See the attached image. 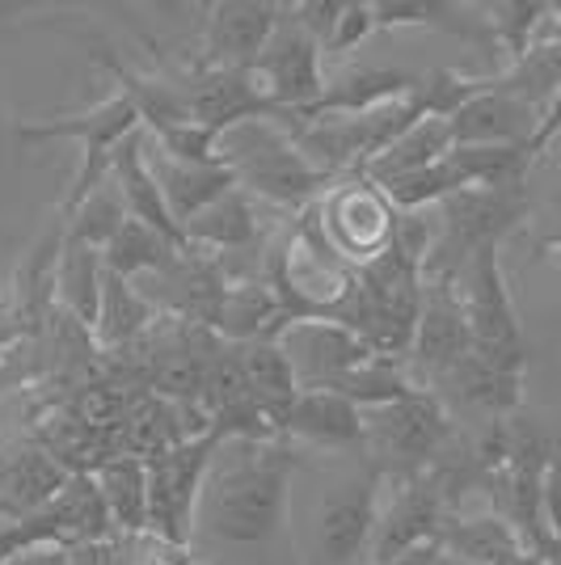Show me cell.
Returning a JSON list of instances; mask_svg holds the SVG:
<instances>
[{"mask_svg": "<svg viewBox=\"0 0 561 565\" xmlns=\"http://www.w3.org/2000/svg\"><path fill=\"white\" fill-rule=\"evenodd\" d=\"M296 469L287 439L220 444L199 494L190 557L199 565H300Z\"/></svg>", "mask_w": 561, "mask_h": 565, "instance_id": "6da1fadb", "label": "cell"}, {"mask_svg": "<svg viewBox=\"0 0 561 565\" xmlns=\"http://www.w3.org/2000/svg\"><path fill=\"white\" fill-rule=\"evenodd\" d=\"M389 477L363 451L317 456L300 451L296 469V544L300 565H372V536Z\"/></svg>", "mask_w": 561, "mask_h": 565, "instance_id": "7a4b0ae2", "label": "cell"}, {"mask_svg": "<svg viewBox=\"0 0 561 565\" xmlns=\"http://www.w3.org/2000/svg\"><path fill=\"white\" fill-rule=\"evenodd\" d=\"M220 161L236 173V186L250 199L279 207V212H308L326 199L334 178L308 161L279 122H245L220 140Z\"/></svg>", "mask_w": 561, "mask_h": 565, "instance_id": "3957f363", "label": "cell"}, {"mask_svg": "<svg viewBox=\"0 0 561 565\" xmlns=\"http://www.w3.org/2000/svg\"><path fill=\"white\" fill-rule=\"evenodd\" d=\"M532 199L523 186H465L435 207V249L426 275H456L477 249L502 245L528 220Z\"/></svg>", "mask_w": 561, "mask_h": 565, "instance_id": "277c9868", "label": "cell"}, {"mask_svg": "<svg viewBox=\"0 0 561 565\" xmlns=\"http://www.w3.org/2000/svg\"><path fill=\"white\" fill-rule=\"evenodd\" d=\"M144 122L136 115V106L123 94H110L106 102L89 106L85 115H64V118H34V122H18V143L30 148V143H51V140H76L81 143V169L72 178V190L64 199V220H68L89 194H94L106 178H110V166H115L118 143L127 140L131 131H140Z\"/></svg>", "mask_w": 561, "mask_h": 565, "instance_id": "5b68a950", "label": "cell"}, {"mask_svg": "<svg viewBox=\"0 0 561 565\" xmlns=\"http://www.w3.org/2000/svg\"><path fill=\"white\" fill-rule=\"evenodd\" d=\"M452 439V423H447L444 401L435 393H410V397L368 409V439H363V456L389 481H405L414 472L435 469V456L444 451Z\"/></svg>", "mask_w": 561, "mask_h": 565, "instance_id": "8992f818", "label": "cell"}, {"mask_svg": "<svg viewBox=\"0 0 561 565\" xmlns=\"http://www.w3.org/2000/svg\"><path fill=\"white\" fill-rule=\"evenodd\" d=\"M220 444L224 439L211 430V435H199V439H187L178 448L148 456V532L157 541L190 553L199 494H203V481H208V469Z\"/></svg>", "mask_w": 561, "mask_h": 565, "instance_id": "52a82bcc", "label": "cell"}, {"mask_svg": "<svg viewBox=\"0 0 561 565\" xmlns=\"http://www.w3.org/2000/svg\"><path fill=\"white\" fill-rule=\"evenodd\" d=\"M393 494H384L380 502V519H375V536H372V565H389L414 553L422 544L440 541L444 536L447 515V490L444 469H426L414 472L405 481H389Z\"/></svg>", "mask_w": 561, "mask_h": 565, "instance_id": "ba28073f", "label": "cell"}, {"mask_svg": "<svg viewBox=\"0 0 561 565\" xmlns=\"http://www.w3.org/2000/svg\"><path fill=\"white\" fill-rule=\"evenodd\" d=\"M502 245H486L477 249L473 258L452 275L461 287V300H465L468 330H473V351L494 354V359H523V330H519V312L507 291V275H502V258H498Z\"/></svg>", "mask_w": 561, "mask_h": 565, "instance_id": "9c48e42d", "label": "cell"}, {"mask_svg": "<svg viewBox=\"0 0 561 565\" xmlns=\"http://www.w3.org/2000/svg\"><path fill=\"white\" fill-rule=\"evenodd\" d=\"M317 215H321V233H326L329 249L354 270L380 258L398 233V212L368 178H351L347 186H329L326 199H317Z\"/></svg>", "mask_w": 561, "mask_h": 565, "instance_id": "30bf717a", "label": "cell"}, {"mask_svg": "<svg viewBox=\"0 0 561 565\" xmlns=\"http://www.w3.org/2000/svg\"><path fill=\"white\" fill-rule=\"evenodd\" d=\"M254 81L262 97L283 115H300L326 94V51L287 13V4H283V18L262 51V60L254 64Z\"/></svg>", "mask_w": 561, "mask_h": 565, "instance_id": "8fae6325", "label": "cell"}, {"mask_svg": "<svg viewBox=\"0 0 561 565\" xmlns=\"http://www.w3.org/2000/svg\"><path fill=\"white\" fill-rule=\"evenodd\" d=\"M144 282L148 287H140V291L152 300L157 312H169L173 321L194 326V330L220 326V312H224L229 287H233L224 262L208 249H194V245H187L161 275H148Z\"/></svg>", "mask_w": 561, "mask_h": 565, "instance_id": "7c38bea8", "label": "cell"}, {"mask_svg": "<svg viewBox=\"0 0 561 565\" xmlns=\"http://www.w3.org/2000/svg\"><path fill=\"white\" fill-rule=\"evenodd\" d=\"M178 85H182V97L190 106V118L211 127L220 140L236 127H245V122H279V118H287L262 97L254 72L190 64L187 76H178Z\"/></svg>", "mask_w": 561, "mask_h": 565, "instance_id": "4fadbf2b", "label": "cell"}, {"mask_svg": "<svg viewBox=\"0 0 561 565\" xmlns=\"http://www.w3.org/2000/svg\"><path fill=\"white\" fill-rule=\"evenodd\" d=\"M473 351V330H468L465 300L452 275H426L422 282V312L419 330H414V347L410 359L431 380H444L456 372Z\"/></svg>", "mask_w": 561, "mask_h": 565, "instance_id": "5bb4252c", "label": "cell"}, {"mask_svg": "<svg viewBox=\"0 0 561 565\" xmlns=\"http://www.w3.org/2000/svg\"><path fill=\"white\" fill-rule=\"evenodd\" d=\"M279 18L283 4H275V0H215V4H208L199 64L254 72Z\"/></svg>", "mask_w": 561, "mask_h": 565, "instance_id": "9a60e30c", "label": "cell"}, {"mask_svg": "<svg viewBox=\"0 0 561 565\" xmlns=\"http://www.w3.org/2000/svg\"><path fill=\"white\" fill-rule=\"evenodd\" d=\"M447 122H452L456 148H528L532 152L544 115L532 102L507 94L494 76H486V89L465 102Z\"/></svg>", "mask_w": 561, "mask_h": 565, "instance_id": "2e32d148", "label": "cell"}, {"mask_svg": "<svg viewBox=\"0 0 561 565\" xmlns=\"http://www.w3.org/2000/svg\"><path fill=\"white\" fill-rule=\"evenodd\" d=\"M72 469L30 439H0V519L22 523L64 494Z\"/></svg>", "mask_w": 561, "mask_h": 565, "instance_id": "e0dca14e", "label": "cell"}, {"mask_svg": "<svg viewBox=\"0 0 561 565\" xmlns=\"http://www.w3.org/2000/svg\"><path fill=\"white\" fill-rule=\"evenodd\" d=\"M279 347L292 359V367L300 376V388H326L329 380L347 376V372L375 359V351L359 333L338 326V321H326V317L292 321L283 330Z\"/></svg>", "mask_w": 561, "mask_h": 565, "instance_id": "ac0fdd59", "label": "cell"}, {"mask_svg": "<svg viewBox=\"0 0 561 565\" xmlns=\"http://www.w3.org/2000/svg\"><path fill=\"white\" fill-rule=\"evenodd\" d=\"M283 439L292 448L300 444L317 456H354L363 451V439H368V414L338 393L300 388V397L283 423Z\"/></svg>", "mask_w": 561, "mask_h": 565, "instance_id": "d6986e66", "label": "cell"}, {"mask_svg": "<svg viewBox=\"0 0 561 565\" xmlns=\"http://www.w3.org/2000/svg\"><path fill=\"white\" fill-rule=\"evenodd\" d=\"M419 72L405 68H368V64H354V68L338 72L326 81V94L317 97L308 110L300 115H287L296 122H317V118H354V115H372L380 106H393L419 89Z\"/></svg>", "mask_w": 561, "mask_h": 565, "instance_id": "ffe728a7", "label": "cell"}, {"mask_svg": "<svg viewBox=\"0 0 561 565\" xmlns=\"http://www.w3.org/2000/svg\"><path fill=\"white\" fill-rule=\"evenodd\" d=\"M110 178H115V186H118V194H123L131 220H140L152 233H161L165 241H173L178 249H187V233L173 224L169 203H165V194H161V182H157L152 161H148V131H144V127L118 143Z\"/></svg>", "mask_w": 561, "mask_h": 565, "instance_id": "44dd1931", "label": "cell"}, {"mask_svg": "<svg viewBox=\"0 0 561 565\" xmlns=\"http://www.w3.org/2000/svg\"><path fill=\"white\" fill-rule=\"evenodd\" d=\"M89 55H94L97 68L115 81V94H123L136 106L144 131L161 136L169 127L190 122V106H187V97H182V85H178L173 76H144V72H136L131 64H123L110 47H94Z\"/></svg>", "mask_w": 561, "mask_h": 565, "instance_id": "7402d4cb", "label": "cell"}, {"mask_svg": "<svg viewBox=\"0 0 561 565\" xmlns=\"http://www.w3.org/2000/svg\"><path fill=\"white\" fill-rule=\"evenodd\" d=\"M152 161V173L161 182V194L169 203V215L173 224L187 233V224L194 215H203L215 203L224 199L229 190H236V173L224 161H211V166H182V161H169L165 152H148Z\"/></svg>", "mask_w": 561, "mask_h": 565, "instance_id": "603a6c76", "label": "cell"}, {"mask_svg": "<svg viewBox=\"0 0 561 565\" xmlns=\"http://www.w3.org/2000/svg\"><path fill=\"white\" fill-rule=\"evenodd\" d=\"M262 215H257V199H250L245 190L236 186L224 199H215L208 212L194 215L187 224V245L208 249L215 258L229 254H250L262 245Z\"/></svg>", "mask_w": 561, "mask_h": 565, "instance_id": "cb8c5ba5", "label": "cell"}, {"mask_svg": "<svg viewBox=\"0 0 561 565\" xmlns=\"http://www.w3.org/2000/svg\"><path fill=\"white\" fill-rule=\"evenodd\" d=\"M523 372H528L523 359H494V354L468 351V359L456 372H447L444 384H452L465 405H477L494 418H507L523 401Z\"/></svg>", "mask_w": 561, "mask_h": 565, "instance_id": "d4e9b609", "label": "cell"}, {"mask_svg": "<svg viewBox=\"0 0 561 565\" xmlns=\"http://www.w3.org/2000/svg\"><path fill=\"white\" fill-rule=\"evenodd\" d=\"M447 557L477 565H544V557H537L528 544L519 541L507 519L498 515H477V519H447L444 536H440Z\"/></svg>", "mask_w": 561, "mask_h": 565, "instance_id": "484cf974", "label": "cell"}, {"mask_svg": "<svg viewBox=\"0 0 561 565\" xmlns=\"http://www.w3.org/2000/svg\"><path fill=\"white\" fill-rule=\"evenodd\" d=\"M94 481L106 498V511L115 519L118 536L140 541L148 532V460L118 451L106 465H97Z\"/></svg>", "mask_w": 561, "mask_h": 565, "instance_id": "4316f807", "label": "cell"}, {"mask_svg": "<svg viewBox=\"0 0 561 565\" xmlns=\"http://www.w3.org/2000/svg\"><path fill=\"white\" fill-rule=\"evenodd\" d=\"M241 363H245V380H250L257 409L271 418V426L283 439V423L300 397V376H296L292 359L279 342H250V347H241Z\"/></svg>", "mask_w": 561, "mask_h": 565, "instance_id": "83f0119b", "label": "cell"}, {"mask_svg": "<svg viewBox=\"0 0 561 565\" xmlns=\"http://www.w3.org/2000/svg\"><path fill=\"white\" fill-rule=\"evenodd\" d=\"M152 321H157L152 300L144 296L136 282L118 279V275L106 270V279H102V308H97V330H94L97 347L118 351V347L144 338Z\"/></svg>", "mask_w": 561, "mask_h": 565, "instance_id": "f1b7e54d", "label": "cell"}, {"mask_svg": "<svg viewBox=\"0 0 561 565\" xmlns=\"http://www.w3.org/2000/svg\"><path fill=\"white\" fill-rule=\"evenodd\" d=\"M102 279H106V262L89 245H72L64 241L60 266H55V296L64 300L72 321L81 330H97V308H102Z\"/></svg>", "mask_w": 561, "mask_h": 565, "instance_id": "f546056e", "label": "cell"}, {"mask_svg": "<svg viewBox=\"0 0 561 565\" xmlns=\"http://www.w3.org/2000/svg\"><path fill=\"white\" fill-rule=\"evenodd\" d=\"M452 148H456L452 122H447V118H422V122H414L389 152H380L359 178L384 182V178H398V173H414V169H426V166H435V161H444Z\"/></svg>", "mask_w": 561, "mask_h": 565, "instance_id": "4dcf8cb0", "label": "cell"}, {"mask_svg": "<svg viewBox=\"0 0 561 565\" xmlns=\"http://www.w3.org/2000/svg\"><path fill=\"white\" fill-rule=\"evenodd\" d=\"M178 254H182V249H178L173 241H165L161 233H152L140 220H127L115 233V241L102 249V262H106V270L118 275V279L140 282V279H148V275H161Z\"/></svg>", "mask_w": 561, "mask_h": 565, "instance_id": "1f68e13d", "label": "cell"}, {"mask_svg": "<svg viewBox=\"0 0 561 565\" xmlns=\"http://www.w3.org/2000/svg\"><path fill=\"white\" fill-rule=\"evenodd\" d=\"M486 22H490L494 47H498V64L502 72L519 64L528 51L537 47L540 25L553 22L558 4H544V0H507V4H486Z\"/></svg>", "mask_w": 561, "mask_h": 565, "instance_id": "d6a6232c", "label": "cell"}, {"mask_svg": "<svg viewBox=\"0 0 561 565\" xmlns=\"http://www.w3.org/2000/svg\"><path fill=\"white\" fill-rule=\"evenodd\" d=\"M326 393H338V397L354 401V405L368 414V409L393 405V401L410 397V393H419V388H414V380L405 376L401 359H384V354H375L372 363L354 367V372H347V376L329 380Z\"/></svg>", "mask_w": 561, "mask_h": 565, "instance_id": "836d02e7", "label": "cell"}, {"mask_svg": "<svg viewBox=\"0 0 561 565\" xmlns=\"http://www.w3.org/2000/svg\"><path fill=\"white\" fill-rule=\"evenodd\" d=\"M127 220H131V215H127V203H123V194H118L115 178H106V182H102V186H97L94 194L64 220V241H72V245H89V249L102 254Z\"/></svg>", "mask_w": 561, "mask_h": 565, "instance_id": "e575fe53", "label": "cell"}, {"mask_svg": "<svg viewBox=\"0 0 561 565\" xmlns=\"http://www.w3.org/2000/svg\"><path fill=\"white\" fill-rule=\"evenodd\" d=\"M372 34H375V4L372 0H347L342 4V18H338V30H334V39L326 43V51L329 55H351Z\"/></svg>", "mask_w": 561, "mask_h": 565, "instance_id": "d590c367", "label": "cell"}, {"mask_svg": "<svg viewBox=\"0 0 561 565\" xmlns=\"http://www.w3.org/2000/svg\"><path fill=\"white\" fill-rule=\"evenodd\" d=\"M342 4L347 0H300V4H287V13L305 25L308 34L321 43V51H326V43L338 30V18H342Z\"/></svg>", "mask_w": 561, "mask_h": 565, "instance_id": "8d00e7d4", "label": "cell"}, {"mask_svg": "<svg viewBox=\"0 0 561 565\" xmlns=\"http://www.w3.org/2000/svg\"><path fill=\"white\" fill-rule=\"evenodd\" d=\"M540 515H544V532L553 536L561 548V451L553 456V465L544 469V486H540Z\"/></svg>", "mask_w": 561, "mask_h": 565, "instance_id": "74e56055", "label": "cell"}, {"mask_svg": "<svg viewBox=\"0 0 561 565\" xmlns=\"http://www.w3.org/2000/svg\"><path fill=\"white\" fill-rule=\"evenodd\" d=\"M0 565H72L68 544H25L13 557H4Z\"/></svg>", "mask_w": 561, "mask_h": 565, "instance_id": "f35d334b", "label": "cell"}, {"mask_svg": "<svg viewBox=\"0 0 561 565\" xmlns=\"http://www.w3.org/2000/svg\"><path fill=\"white\" fill-rule=\"evenodd\" d=\"M558 30H561V4H558ZM561 136V89H558V97H553V106H549V115H544V122H540V131H537V140H532V157H540L549 143L558 140Z\"/></svg>", "mask_w": 561, "mask_h": 565, "instance_id": "ab89813d", "label": "cell"}, {"mask_svg": "<svg viewBox=\"0 0 561 565\" xmlns=\"http://www.w3.org/2000/svg\"><path fill=\"white\" fill-rule=\"evenodd\" d=\"M25 333V321L22 312H18V300L9 296V300H0V354L9 351V342H18Z\"/></svg>", "mask_w": 561, "mask_h": 565, "instance_id": "60d3db41", "label": "cell"}, {"mask_svg": "<svg viewBox=\"0 0 561 565\" xmlns=\"http://www.w3.org/2000/svg\"><path fill=\"white\" fill-rule=\"evenodd\" d=\"M440 557H444V544L431 541V544H422V548H414V553H405V557H398V562H389V565H440Z\"/></svg>", "mask_w": 561, "mask_h": 565, "instance_id": "b9f144b4", "label": "cell"}, {"mask_svg": "<svg viewBox=\"0 0 561 565\" xmlns=\"http://www.w3.org/2000/svg\"><path fill=\"white\" fill-rule=\"evenodd\" d=\"M34 9L30 4H0V25L4 22H22V18H30Z\"/></svg>", "mask_w": 561, "mask_h": 565, "instance_id": "7bdbcfd3", "label": "cell"}, {"mask_svg": "<svg viewBox=\"0 0 561 565\" xmlns=\"http://www.w3.org/2000/svg\"><path fill=\"white\" fill-rule=\"evenodd\" d=\"M440 565H477V562H461V557H447V553H444V557H440Z\"/></svg>", "mask_w": 561, "mask_h": 565, "instance_id": "ee69618b", "label": "cell"}, {"mask_svg": "<svg viewBox=\"0 0 561 565\" xmlns=\"http://www.w3.org/2000/svg\"><path fill=\"white\" fill-rule=\"evenodd\" d=\"M544 565H561V562H544Z\"/></svg>", "mask_w": 561, "mask_h": 565, "instance_id": "f6af8a7d", "label": "cell"}, {"mask_svg": "<svg viewBox=\"0 0 561 565\" xmlns=\"http://www.w3.org/2000/svg\"><path fill=\"white\" fill-rule=\"evenodd\" d=\"M194 565H199V562H194Z\"/></svg>", "mask_w": 561, "mask_h": 565, "instance_id": "bcb514c9", "label": "cell"}]
</instances>
